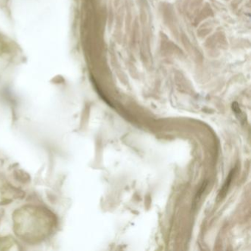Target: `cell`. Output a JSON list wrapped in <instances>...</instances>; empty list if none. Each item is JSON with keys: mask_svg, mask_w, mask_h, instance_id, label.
Segmentation results:
<instances>
[{"mask_svg": "<svg viewBox=\"0 0 251 251\" xmlns=\"http://www.w3.org/2000/svg\"><path fill=\"white\" fill-rule=\"evenodd\" d=\"M232 109H233V111L234 112L235 115L237 117L239 121L240 122L242 125H245V123H247L246 116L242 112L237 102H234L232 103Z\"/></svg>", "mask_w": 251, "mask_h": 251, "instance_id": "obj_5", "label": "cell"}, {"mask_svg": "<svg viewBox=\"0 0 251 251\" xmlns=\"http://www.w3.org/2000/svg\"><path fill=\"white\" fill-rule=\"evenodd\" d=\"M236 167L232 169L231 171L230 172L228 176H227L223 187L221 188L220 192H219L217 199L222 200L226 197V194L227 193V191H228L229 188H230V184H231L232 180H233V177H234L235 174H236Z\"/></svg>", "mask_w": 251, "mask_h": 251, "instance_id": "obj_4", "label": "cell"}, {"mask_svg": "<svg viewBox=\"0 0 251 251\" xmlns=\"http://www.w3.org/2000/svg\"><path fill=\"white\" fill-rule=\"evenodd\" d=\"M23 191L14 187L3 177H0V205H8L16 200L23 199Z\"/></svg>", "mask_w": 251, "mask_h": 251, "instance_id": "obj_2", "label": "cell"}, {"mask_svg": "<svg viewBox=\"0 0 251 251\" xmlns=\"http://www.w3.org/2000/svg\"><path fill=\"white\" fill-rule=\"evenodd\" d=\"M12 220L16 236L31 245L48 239L58 224L56 216L50 210L35 205H24L16 209Z\"/></svg>", "mask_w": 251, "mask_h": 251, "instance_id": "obj_1", "label": "cell"}, {"mask_svg": "<svg viewBox=\"0 0 251 251\" xmlns=\"http://www.w3.org/2000/svg\"><path fill=\"white\" fill-rule=\"evenodd\" d=\"M208 180H205L202 183V184L201 185V188H200L199 190L197 192L196 195L195 197V200H194L193 205H198V202H199L200 200H201V197H202V194L205 192V189H206L207 186H208Z\"/></svg>", "mask_w": 251, "mask_h": 251, "instance_id": "obj_6", "label": "cell"}, {"mask_svg": "<svg viewBox=\"0 0 251 251\" xmlns=\"http://www.w3.org/2000/svg\"><path fill=\"white\" fill-rule=\"evenodd\" d=\"M19 244L11 236L0 237V251H18Z\"/></svg>", "mask_w": 251, "mask_h": 251, "instance_id": "obj_3", "label": "cell"}]
</instances>
